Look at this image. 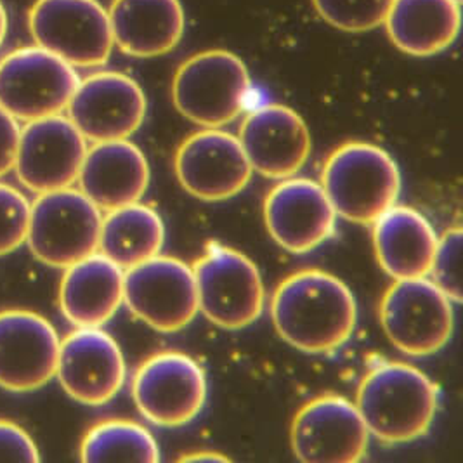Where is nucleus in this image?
<instances>
[{"mask_svg": "<svg viewBox=\"0 0 463 463\" xmlns=\"http://www.w3.org/2000/svg\"><path fill=\"white\" fill-rule=\"evenodd\" d=\"M271 317L278 335L295 349L330 354L353 337L358 306L340 278L321 269H304L276 287Z\"/></svg>", "mask_w": 463, "mask_h": 463, "instance_id": "1", "label": "nucleus"}, {"mask_svg": "<svg viewBox=\"0 0 463 463\" xmlns=\"http://www.w3.org/2000/svg\"><path fill=\"white\" fill-rule=\"evenodd\" d=\"M438 387L421 370L400 361L380 363L361 380L356 408L370 436L387 444L423 438L438 411Z\"/></svg>", "mask_w": 463, "mask_h": 463, "instance_id": "2", "label": "nucleus"}, {"mask_svg": "<svg viewBox=\"0 0 463 463\" xmlns=\"http://www.w3.org/2000/svg\"><path fill=\"white\" fill-rule=\"evenodd\" d=\"M319 184L337 217L372 226L383 212L396 205L401 172L385 149L353 141L337 147L326 158Z\"/></svg>", "mask_w": 463, "mask_h": 463, "instance_id": "3", "label": "nucleus"}, {"mask_svg": "<svg viewBox=\"0 0 463 463\" xmlns=\"http://www.w3.org/2000/svg\"><path fill=\"white\" fill-rule=\"evenodd\" d=\"M250 87L247 64L230 51L211 49L191 56L177 68L172 101L194 126L222 128L245 111Z\"/></svg>", "mask_w": 463, "mask_h": 463, "instance_id": "4", "label": "nucleus"}, {"mask_svg": "<svg viewBox=\"0 0 463 463\" xmlns=\"http://www.w3.org/2000/svg\"><path fill=\"white\" fill-rule=\"evenodd\" d=\"M191 269L198 307L215 326L241 330L262 315L264 283L259 268L245 253L211 243Z\"/></svg>", "mask_w": 463, "mask_h": 463, "instance_id": "5", "label": "nucleus"}, {"mask_svg": "<svg viewBox=\"0 0 463 463\" xmlns=\"http://www.w3.org/2000/svg\"><path fill=\"white\" fill-rule=\"evenodd\" d=\"M101 224L103 213L82 191H49L32 203L26 243L43 264L66 269L98 252Z\"/></svg>", "mask_w": 463, "mask_h": 463, "instance_id": "6", "label": "nucleus"}, {"mask_svg": "<svg viewBox=\"0 0 463 463\" xmlns=\"http://www.w3.org/2000/svg\"><path fill=\"white\" fill-rule=\"evenodd\" d=\"M380 323L401 353L430 356L439 353L453 335V300L427 276L394 279L382 297Z\"/></svg>", "mask_w": 463, "mask_h": 463, "instance_id": "7", "label": "nucleus"}, {"mask_svg": "<svg viewBox=\"0 0 463 463\" xmlns=\"http://www.w3.org/2000/svg\"><path fill=\"white\" fill-rule=\"evenodd\" d=\"M79 84L75 66L39 45L0 60V106L22 122L61 115Z\"/></svg>", "mask_w": 463, "mask_h": 463, "instance_id": "8", "label": "nucleus"}, {"mask_svg": "<svg viewBox=\"0 0 463 463\" xmlns=\"http://www.w3.org/2000/svg\"><path fill=\"white\" fill-rule=\"evenodd\" d=\"M28 26L39 47L79 68L108 63L115 45L108 11L98 0H37Z\"/></svg>", "mask_w": 463, "mask_h": 463, "instance_id": "9", "label": "nucleus"}, {"mask_svg": "<svg viewBox=\"0 0 463 463\" xmlns=\"http://www.w3.org/2000/svg\"><path fill=\"white\" fill-rule=\"evenodd\" d=\"M124 302L134 317L162 334L186 328L200 311L193 269L160 253L126 269Z\"/></svg>", "mask_w": 463, "mask_h": 463, "instance_id": "10", "label": "nucleus"}, {"mask_svg": "<svg viewBox=\"0 0 463 463\" xmlns=\"http://www.w3.org/2000/svg\"><path fill=\"white\" fill-rule=\"evenodd\" d=\"M132 400L139 413L155 425H186L205 406V372L200 363L177 351L153 354L134 373Z\"/></svg>", "mask_w": 463, "mask_h": 463, "instance_id": "11", "label": "nucleus"}, {"mask_svg": "<svg viewBox=\"0 0 463 463\" xmlns=\"http://www.w3.org/2000/svg\"><path fill=\"white\" fill-rule=\"evenodd\" d=\"M290 442L300 462L358 463L366 455L370 432L354 402L323 394L298 410Z\"/></svg>", "mask_w": 463, "mask_h": 463, "instance_id": "12", "label": "nucleus"}, {"mask_svg": "<svg viewBox=\"0 0 463 463\" xmlns=\"http://www.w3.org/2000/svg\"><path fill=\"white\" fill-rule=\"evenodd\" d=\"M183 190L202 202H224L245 190L253 170L240 139L221 128H203L186 137L174 156Z\"/></svg>", "mask_w": 463, "mask_h": 463, "instance_id": "13", "label": "nucleus"}, {"mask_svg": "<svg viewBox=\"0 0 463 463\" xmlns=\"http://www.w3.org/2000/svg\"><path fill=\"white\" fill-rule=\"evenodd\" d=\"M146 109L141 85L118 71H98L80 80L66 108L68 118L92 143L128 139L143 126Z\"/></svg>", "mask_w": 463, "mask_h": 463, "instance_id": "14", "label": "nucleus"}, {"mask_svg": "<svg viewBox=\"0 0 463 463\" xmlns=\"http://www.w3.org/2000/svg\"><path fill=\"white\" fill-rule=\"evenodd\" d=\"M87 139L63 115L26 122L16 156V175L37 194L71 188L87 153Z\"/></svg>", "mask_w": 463, "mask_h": 463, "instance_id": "15", "label": "nucleus"}, {"mask_svg": "<svg viewBox=\"0 0 463 463\" xmlns=\"http://www.w3.org/2000/svg\"><path fill=\"white\" fill-rule=\"evenodd\" d=\"M61 338L45 317L24 309L0 313V387L32 392L56 377Z\"/></svg>", "mask_w": 463, "mask_h": 463, "instance_id": "16", "label": "nucleus"}, {"mask_svg": "<svg viewBox=\"0 0 463 463\" xmlns=\"http://www.w3.org/2000/svg\"><path fill=\"white\" fill-rule=\"evenodd\" d=\"M56 377L71 400L101 406L120 392L126 359L117 340L101 328H77L60 344Z\"/></svg>", "mask_w": 463, "mask_h": 463, "instance_id": "17", "label": "nucleus"}, {"mask_svg": "<svg viewBox=\"0 0 463 463\" xmlns=\"http://www.w3.org/2000/svg\"><path fill=\"white\" fill-rule=\"evenodd\" d=\"M264 221L269 236L281 249L307 253L332 236L337 213L319 183L288 177L268 193Z\"/></svg>", "mask_w": 463, "mask_h": 463, "instance_id": "18", "label": "nucleus"}, {"mask_svg": "<svg viewBox=\"0 0 463 463\" xmlns=\"http://www.w3.org/2000/svg\"><path fill=\"white\" fill-rule=\"evenodd\" d=\"M253 172L268 179H288L304 169L311 155V132L288 106L266 105L250 111L238 132Z\"/></svg>", "mask_w": 463, "mask_h": 463, "instance_id": "19", "label": "nucleus"}, {"mask_svg": "<svg viewBox=\"0 0 463 463\" xmlns=\"http://www.w3.org/2000/svg\"><path fill=\"white\" fill-rule=\"evenodd\" d=\"M77 183L101 212L137 203L149 186L146 155L128 139L94 143L85 153Z\"/></svg>", "mask_w": 463, "mask_h": 463, "instance_id": "20", "label": "nucleus"}, {"mask_svg": "<svg viewBox=\"0 0 463 463\" xmlns=\"http://www.w3.org/2000/svg\"><path fill=\"white\" fill-rule=\"evenodd\" d=\"M108 18L113 43L132 58L169 54L186 30L181 0H113Z\"/></svg>", "mask_w": 463, "mask_h": 463, "instance_id": "21", "label": "nucleus"}, {"mask_svg": "<svg viewBox=\"0 0 463 463\" xmlns=\"http://www.w3.org/2000/svg\"><path fill=\"white\" fill-rule=\"evenodd\" d=\"M124 302V269L96 252L64 269L60 307L77 328H101Z\"/></svg>", "mask_w": 463, "mask_h": 463, "instance_id": "22", "label": "nucleus"}, {"mask_svg": "<svg viewBox=\"0 0 463 463\" xmlns=\"http://www.w3.org/2000/svg\"><path fill=\"white\" fill-rule=\"evenodd\" d=\"M380 268L394 279L425 278L430 273L438 234L420 212L391 207L372 224Z\"/></svg>", "mask_w": 463, "mask_h": 463, "instance_id": "23", "label": "nucleus"}, {"mask_svg": "<svg viewBox=\"0 0 463 463\" xmlns=\"http://www.w3.org/2000/svg\"><path fill=\"white\" fill-rule=\"evenodd\" d=\"M458 0H392L385 30L401 52L429 58L457 41L462 26Z\"/></svg>", "mask_w": 463, "mask_h": 463, "instance_id": "24", "label": "nucleus"}, {"mask_svg": "<svg viewBox=\"0 0 463 463\" xmlns=\"http://www.w3.org/2000/svg\"><path fill=\"white\" fill-rule=\"evenodd\" d=\"M165 241V226L158 212L132 203L106 212L98 252L124 271L158 255Z\"/></svg>", "mask_w": 463, "mask_h": 463, "instance_id": "25", "label": "nucleus"}, {"mask_svg": "<svg viewBox=\"0 0 463 463\" xmlns=\"http://www.w3.org/2000/svg\"><path fill=\"white\" fill-rule=\"evenodd\" d=\"M82 462H143L160 460V448L145 425L132 420H105L85 434Z\"/></svg>", "mask_w": 463, "mask_h": 463, "instance_id": "26", "label": "nucleus"}, {"mask_svg": "<svg viewBox=\"0 0 463 463\" xmlns=\"http://www.w3.org/2000/svg\"><path fill=\"white\" fill-rule=\"evenodd\" d=\"M392 0H313L319 18L342 32H370L385 22Z\"/></svg>", "mask_w": 463, "mask_h": 463, "instance_id": "27", "label": "nucleus"}, {"mask_svg": "<svg viewBox=\"0 0 463 463\" xmlns=\"http://www.w3.org/2000/svg\"><path fill=\"white\" fill-rule=\"evenodd\" d=\"M32 203L22 191L0 183V257L18 250L28 236Z\"/></svg>", "mask_w": 463, "mask_h": 463, "instance_id": "28", "label": "nucleus"}, {"mask_svg": "<svg viewBox=\"0 0 463 463\" xmlns=\"http://www.w3.org/2000/svg\"><path fill=\"white\" fill-rule=\"evenodd\" d=\"M460 252H462V230L449 228L438 238L430 276L432 281L448 295L453 302L462 300L460 285Z\"/></svg>", "mask_w": 463, "mask_h": 463, "instance_id": "29", "label": "nucleus"}, {"mask_svg": "<svg viewBox=\"0 0 463 463\" xmlns=\"http://www.w3.org/2000/svg\"><path fill=\"white\" fill-rule=\"evenodd\" d=\"M0 462H41L37 444L14 421L0 420Z\"/></svg>", "mask_w": 463, "mask_h": 463, "instance_id": "30", "label": "nucleus"}, {"mask_svg": "<svg viewBox=\"0 0 463 463\" xmlns=\"http://www.w3.org/2000/svg\"><path fill=\"white\" fill-rule=\"evenodd\" d=\"M22 127L18 120L0 106V177L16 165Z\"/></svg>", "mask_w": 463, "mask_h": 463, "instance_id": "31", "label": "nucleus"}, {"mask_svg": "<svg viewBox=\"0 0 463 463\" xmlns=\"http://www.w3.org/2000/svg\"><path fill=\"white\" fill-rule=\"evenodd\" d=\"M179 460H181V462H230V458H228L226 455H221V453L212 451V449L188 453V455L181 457Z\"/></svg>", "mask_w": 463, "mask_h": 463, "instance_id": "32", "label": "nucleus"}, {"mask_svg": "<svg viewBox=\"0 0 463 463\" xmlns=\"http://www.w3.org/2000/svg\"><path fill=\"white\" fill-rule=\"evenodd\" d=\"M5 33H7V13H5V9H4V5L0 2V45H2L4 39H5Z\"/></svg>", "mask_w": 463, "mask_h": 463, "instance_id": "33", "label": "nucleus"}, {"mask_svg": "<svg viewBox=\"0 0 463 463\" xmlns=\"http://www.w3.org/2000/svg\"><path fill=\"white\" fill-rule=\"evenodd\" d=\"M458 2H462V0H458Z\"/></svg>", "mask_w": 463, "mask_h": 463, "instance_id": "34", "label": "nucleus"}]
</instances>
